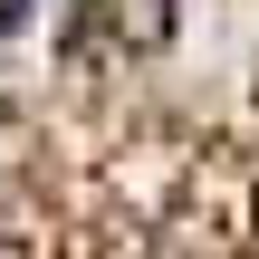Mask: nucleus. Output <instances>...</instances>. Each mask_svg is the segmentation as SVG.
<instances>
[{
    "instance_id": "f257e3e1",
    "label": "nucleus",
    "mask_w": 259,
    "mask_h": 259,
    "mask_svg": "<svg viewBox=\"0 0 259 259\" xmlns=\"http://www.w3.org/2000/svg\"><path fill=\"white\" fill-rule=\"evenodd\" d=\"M211 211L192 163H96L0 192V259H211Z\"/></svg>"
}]
</instances>
